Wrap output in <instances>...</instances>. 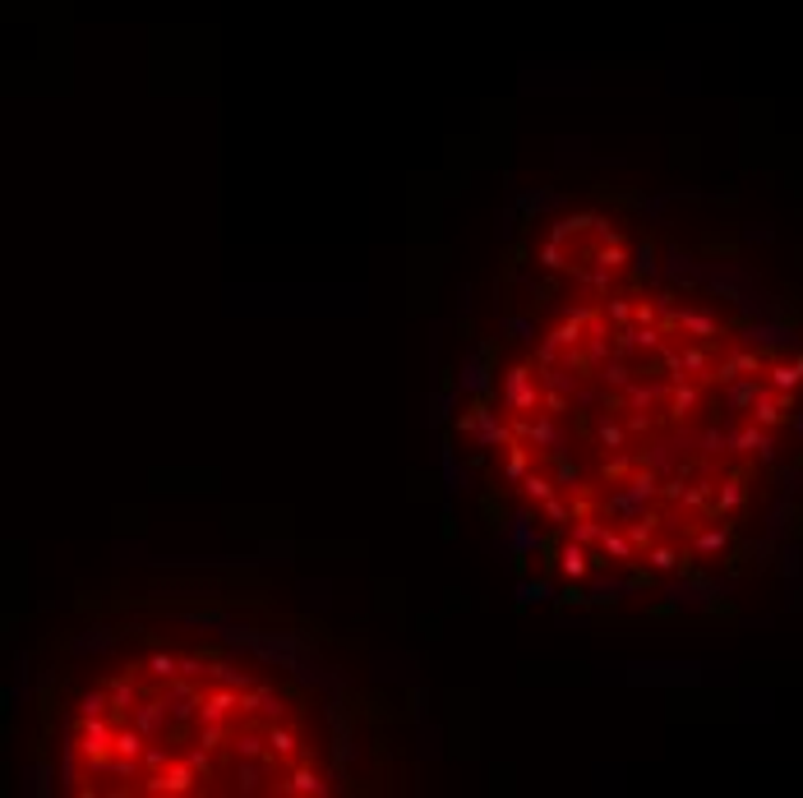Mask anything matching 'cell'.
I'll use <instances>...</instances> for the list:
<instances>
[{"label":"cell","mask_w":803,"mask_h":798,"mask_svg":"<svg viewBox=\"0 0 803 798\" xmlns=\"http://www.w3.org/2000/svg\"><path fill=\"white\" fill-rule=\"evenodd\" d=\"M564 568H568L573 577H577V572L586 568V564H582V549H568V554H564Z\"/></svg>","instance_id":"1"},{"label":"cell","mask_w":803,"mask_h":798,"mask_svg":"<svg viewBox=\"0 0 803 798\" xmlns=\"http://www.w3.org/2000/svg\"><path fill=\"white\" fill-rule=\"evenodd\" d=\"M775 383H799V369H775Z\"/></svg>","instance_id":"2"}]
</instances>
